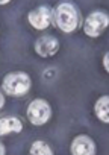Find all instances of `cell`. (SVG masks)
<instances>
[{"mask_svg":"<svg viewBox=\"0 0 109 155\" xmlns=\"http://www.w3.org/2000/svg\"><path fill=\"white\" fill-rule=\"evenodd\" d=\"M82 14L76 3L73 2H59L53 8L52 25L64 34H73L82 26Z\"/></svg>","mask_w":109,"mask_h":155,"instance_id":"1","label":"cell"},{"mask_svg":"<svg viewBox=\"0 0 109 155\" xmlns=\"http://www.w3.org/2000/svg\"><path fill=\"white\" fill-rule=\"evenodd\" d=\"M32 87V79L26 71H11L2 81V91L11 97H24Z\"/></svg>","mask_w":109,"mask_h":155,"instance_id":"2","label":"cell"},{"mask_svg":"<svg viewBox=\"0 0 109 155\" xmlns=\"http://www.w3.org/2000/svg\"><path fill=\"white\" fill-rule=\"evenodd\" d=\"M26 119L34 126H43L52 119V107L46 99H34L29 102L26 110Z\"/></svg>","mask_w":109,"mask_h":155,"instance_id":"3","label":"cell"},{"mask_svg":"<svg viewBox=\"0 0 109 155\" xmlns=\"http://www.w3.org/2000/svg\"><path fill=\"white\" fill-rule=\"evenodd\" d=\"M107 25H109V15L104 11H100V9H95V11L89 12L86 15V18L82 21L83 32L89 38L100 37L104 32V29L107 28Z\"/></svg>","mask_w":109,"mask_h":155,"instance_id":"4","label":"cell"},{"mask_svg":"<svg viewBox=\"0 0 109 155\" xmlns=\"http://www.w3.org/2000/svg\"><path fill=\"white\" fill-rule=\"evenodd\" d=\"M52 15H53V8L47 5H41L29 11L27 21L34 29L46 31L49 26H52Z\"/></svg>","mask_w":109,"mask_h":155,"instance_id":"5","label":"cell"},{"mask_svg":"<svg viewBox=\"0 0 109 155\" xmlns=\"http://www.w3.org/2000/svg\"><path fill=\"white\" fill-rule=\"evenodd\" d=\"M59 47H61L59 40L53 35H49V34L38 37L34 43V49H35L37 55L41 58H52L53 55L58 53Z\"/></svg>","mask_w":109,"mask_h":155,"instance_id":"6","label":"cell"},{"mask_svg":"<svg viewBox=\"0 0 109 155\" xmlns=\"http://www.w3.org/2000/svg\"><path fill=\"white\" fill-rule=\"evenodd\" d=\"M70 152L71 155H95V141L86 134L76 135L70 144Z\"/></svg>","mask_w":109,"mask_h":155,"instance_id":"7","label":"cell"},{"mask_svg":"<svg viewBox=\"0 0 109 155\" xmlns=\"http://www.w3.org/2000/svg\"><path fill=\"white\" fill-rule=\"evenodd\" d=\"M24 128V120L15 114L0 116V137H6L11 134H18Z\"/></svg>","mask_w":109,"mask_h":155,"instance_id":"8","label":"cell"},{"mask_svg":"<svg viewBox=\"0 0 109 155\" xmlns=\"http://www.w3.org/2000/svg\"><path fill=\"white\" fill-rule=\"evenodd\" d=\"M94 114L103 123H109V97L106 94L100 96L94 104Z\"/></svg>","mask_w":109,"mask_h":155,"instance_id":"9","label":"cell"},{"mask_svg":"<svg viewBox=\"0 0 109 155\" xmlns=\"http://www.w3.org/2000/svg\"><path fill=\"white\" fill-rule=\"evenodd\" d=\"M29 155H55L52 146L44 140H35L29 147Z\"/></svg>","mask_w":109,"mask_h":155,"instance_id":"10","label":"cell"},{"mask_svg":"<svg viewBox=\"0 0 109 155\" xmlns=\"http://www.w3.org/2000/svg\"><path fill=\"white\" fill-rule=\"evenodd\" d=\"M107 58H109V53L106 52L103 55V67H104V71H109V67H107Z\"/></svg>","mask_w":109,"mask_h":155,"instance_id":"11","label":"cell"},{"mask_svg":"<svg viewBox=\"0 0 109 155\" xmlns=\"http://www.w3.org/2000/svg\"><path fill=\"white\" fill-rule=\"evenodd\" d=\"M5 102H6L5 94H3V91H2V90H0V110H2V108L5 107Z\"/></svg>","mask_w":109,"mask_h":155,"instance_id":"12","label":"cell"},{"mask_svg":"<svg viewBox=\"0 0 109 155\" xmlns=\"http://www.w3.org/2000/svg\"><path fill=\"white\" fill-rule=\"evenodd\" d=\"M0 155H6V147L2 141H0Z\"/></svg>","mask_w":109,"mask_h":155,"instance_id":"13","label":"cell"},{"mask_svg":"<svg viewBox=\"0 0 109 155\" xmlns=\"http://www.w3.org/2000/svg\"><path fill=\"white\" fill-rule=\"evenodd\" d=\"M9 2H8V0H0V6H3V5H8Z\"/></svg>","mask_w":109,"mask_h":155,"instance_id":"14","label":"cell"}]
</instances>
